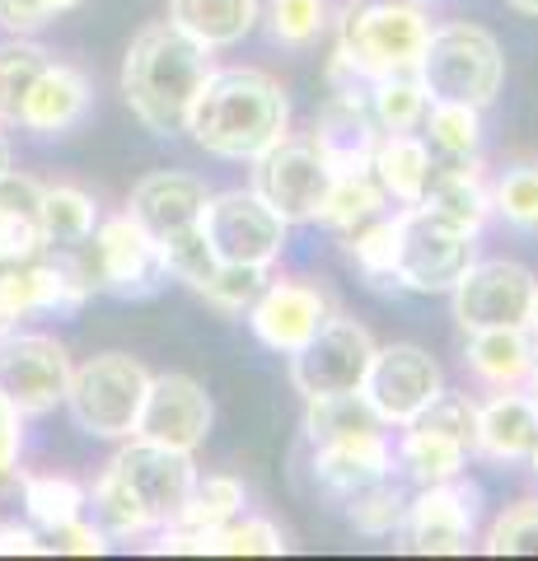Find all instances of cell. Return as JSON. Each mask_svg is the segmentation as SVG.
<instances>
[{
    "mask_svg": "<svg viewBox=\"0 0 538 561\" xmlns=\"http://www.w3.org/2000/svg\"><path fill=\"white\" fill-rule=\"evenodd\" d=\"M183 131L216 160L253 164L257 154L290 136V99L267 70L225 66L206 76Z\"/></svg>",
    "mask_w": 538,
    "mask_h": 561,
    "instance_id": "1",
    "label": "cell"
},
{
    "mask_svg": "<svg viewBox=\"0 0 538 561\" xmlns=\"http://www.w3.org/2000/svg\"><path fill=\"white\" fill-rule=\"evenodd\" d=\"M211 70V47L187 38L169 20L146 24L123 57V99L150 136H179Z\"/></svg>",
    "mask_w": 538,
    "mask_h": 561,
    "instance_id": "2",
    "label": "cell"
},
{
    "mask_svg": "<svg viewBox=\"0 0 538 561\" xmlns=\"http://www.w3.org/2000/svg\"><path fill=\"white\" fill-rule=\"evenodd\" d=\"M431 38V14L416 0H352L337 20V51L328 80L375 84L385 76H412Z\"/></svg>",
    "mask_w": 538,
    "mask_h": 561,
    "instance_id": "3",
    "label": "cell"
},
{
    "mask_svg": "<svg viewBox=\"0 0 538 561\" xmlns=\"http://www.w3.org/2000/svg\"><path fill=\"white\" fill-rule=\"evenodd\" d=\"M412 76L431 103L488 108L501 94V84H506V57H501V43L482 24H445L431 28Z\"/></svg>",
    "mask_w": 538,
    "mask_h": 561,
    "instance_id": "4",
    "label": "cell"
},
{
    "mask_svg": "<svg viewBox=\"0 0 538 561\" xmlns=\"http://www.w3.org/2000/svg\"><path fill=\"white\" fill-rule=\"evenodd\" d=\"M76 267V276L90 286V295H117V300H150L164 286L160 249L136 225L127 210L94 225V234L61 253Z\"/></svg>",
    "mask_w": 538,
    "mask_h": 561,
    "instance_id": "5",
    "label": "cell"
},
{
    "mask_svg": "<svg viewBox=\"0 0 538 561\" xmlns=\"http://www.w3.org/2000/svg\"><path fill=\"white\" fill-rule=\"evenodd\" d=\"M393 216H398V249H393L398 290L449 295L455 280L478 262V234L436 216L422 202L393 210Z\"/></svg>",
    "mask_w": 538,
    "mask_h": 561,
    "instance_id": "6",
    "label": "cell"
},
{
    "mask_svg": "<svg viewBox=\"0 0 538 561\" xmlns=\"http://www.w3.org/2000/svg\"><path fill=\"white\" fill-rule=\"evenodd\" d=\"M146 389H150V370L141 360L123 356V351H103V356H90L71 370L66 412L94 440H127V435H136Z\"/></svg>",
    "mask_w": 538,
    "mask_h": 561,
    "instance_id": "7",
    "label": "cell"
},
{
    "mask_svg": "<svg viewBox=\"0 0 538 561\" xmlns=\"http://www.w3.org/2000/svg\"><path fill=\"white\" fill-rule=\"evenodd\" d=\"M473 421L478 402L468 393H440L431 408L408 421L393 445V463L408 472L416 486H436L449 478H463L468 459H473Z\"/></svg>",
    "mask_w": 538,
    "mask_h": 561,
    "instance_id": "8",
    "label": "cell"
},
{
    "mask_svg": "<svg viewBox=\"0 0 538 561\" xmlns=\"http://www.w3.org/2000/svg\"><path fill=\"white\" fill-rule=\"evenodd\" d=\"M71 351L47 332H5L0 337V398L20 416H47L71 389Z\"/></svg>",
    "mask_w": 538,
    "mask_h": 561,
    "instance_id": "9",
    "label": "cell"
},
{
    "mask_svg": "<svg viewBox=\"0 0 538 561\" xmlns=\"http://www.w3.org/2000/svg\"><path fill=\"white\" fill-rule=\"evenodd\" d=\"M290 225L257 197L253 187L211 192L202 210V234L211 239L220 262H239V267H272L286 249Z\"/></svg>",
    "mask_w": 538,
    "mask_h": 561,
    "instance_id": "10",
    "label": "cell"
},
{
    "mask_svg": "<svg viewBox=\"0 0 538 561\" xmlns=\"http://www.w3.org/2000/svg\"><path fill=\"white\" fill-rule=\"evenodd\" d=\"M360 393L370 398L385 431H403L408 421H416L445 393V375L431 360V351H422L416 342H389V346H375Z\"/></svg>",
    "mask_w": 538,
    "mask_h": 561,
    "instance_id": "11",
    "label": "cell"
},
{
    "mask_svg": "<svg viewBox=\"0 0 538 561\" xmlns=\"http://www.w3.org/2000/svg\"><path fill=\"white\" fill-rule=\"evenodd\" d=\"M108 468L123 478V486L131 491V501L141 505V515L150 519L154 534L179 519L187 491H193V482H197L193 454L141 440V435H127L123 449L108 459Z\"/></svg>",
    "mask_w": 538,
    "mask_h": 561,
    "instance_id": "12",
    "label": "cell"
},
{
    "mask_svg": "<svg viewBox=\"0 0 538 561\" xmlns=\"http://www.w3.org/2000/svg\"><path fill=\"white\" fill-rule=\"evenodd\" d=\"M478 486L463 478L422 486L393 534L416 557H463L478 538Z\"/></svg>",
    "mask_w": 538,
    "mask_h": 561,
    "instance_id": "13",
    "label": "cell"
},
{
    "mask_svg": "<svg viewBox=\"0 0 538 561\" xmlns=\"http://www.w3.org/2000/svg\"><path fill=\"white\" fill-rule=\"evenodd\" d=\"M370 356H375L370 328L333 313L300 351H290V383H295V393H305V398L356 393L360 383H366Z\"/></svg>",
    "mask_w": 538,
    "mask_h": 561,
    "instance_id": "14",
    "label": "cell"
},
{
    "mask_svg": "<svg viewBox=\"0 0 538 561\" xmlns=\"http://www.w3.org/2000/svg\"><path fill=\"white\" fill-rule=\"evenodd\" d=\"M455 300V319L463 332H482V328H529L534 319V300H538V280L529 267L506 257H488L473 262L449 290Z\"/></svg>",
    "mask_w": 538,
    "mask_h": 561,
    "instance_id": "15",
    "label": "cell"
},
{
    "mask_svg": "<svg viewBox=\"0 0 538 561\" xmlns=\"http://www.w3.org/2000/svg\"><path fill=\"white\" fill-rule=\"evenodd\" d=\"M333 187V169L309 140H276L267 154L253 160V192L286 225H319L323 197Z\"/></svg>",
    "mask_w": 538,
    "mask_h": 561,
    "instance_id": "16",
    "label": "cell"
},
{
    "mask_svg": "<svg viewBox=\"0 0 538 561\" xmlns=\"http://www.w3.org/2000/svg\"><path fill=\"white\" fill-rule=\"evenodd\" d=\"M94 295L90 286L76 276V267L61 253L51 262H5L0 267V337L14 332L33 313H76L84 309Z\"/></svg>",
    "mask_w": 538,
    "mask_h": 561,
    "instance_id": "17",
    "label": "cell"
},
{
    "mask_svg": "<svg viewBox=\"0 0 538 561\" xmlns=\"http://www.w3.org/2000/svg\"><path fill=\"white\" fill-rule=\"evenodd\" d=\"M211 421H216V408L193 375H150L141 416H136V435L193 454L211 435Z\"/></svg>",
    "mask_w": 538,
    "mask_h": 561,
    "instance_id": "18",
    "label": "cell"
},
{
    "mask_svg": "<svg viewBox=\"0 0 538 561\" xmlns=\"http://www.w3.org/2000/svg\"><path fill=\"white\" fill-rule=\"evenodd\" d=\"M244 319L253 328V337L267 351L290 356V351H300L328 319H333V300H328L319 286H309V280H267Z\"/></svg>",
    "mask_w": 538,
    "mask_h": 561,
    "instance_id": "19",
    "label": "cell"
},
{
    "mask_svg": "<svg viewBox=\"0 0 538 561\" xmlns=\"http://www.w3.org/2000/svg\"><path fill=\"white\" fill-rule=\"evenodd\" d=\"M379 136L385 131L370 117L366 84H337L314 122V140L309 146L323 154V164L333 173H360V169H370Z\"/></svg>",
    "mask_w": 538,
    "mask_h": 561,
    "instance_id": "20",
    "label": "cell"
},
{
    "mask_svg": "<svg viewBox=\"0 0 538 561\" xmlns=\"http://www.w3.org/2000/svg\"><path fill=\"white\" fill-rule=\"evenodd\" d=\"M206 183L197 179V173H146L141 183L131 187V202H127V216L141 225V230L160 243L169 234L179 230H193V225H202V210H206Z\"/></svg>",
    "mask_w": 538,
    "mask_h": 561,
    "instance_id": "21",
    "label": "cell"
},
{
    "mask_svg": "<svg viewBox=\"0 0 538 561\" xmlns=\"http://www.w3.org/2000/svg\"><path fill=\"white\" fill-rule=\"evenodd\" d=\"M393 478V445L385 431H366L352 440L314 445V482L328 501L346 505L356 491H366L375 482Z\"/></svg>",
    "mask_w": 538,
    "mask_h": 561,
    "instance_id": "22",
    "label": "cell"
},
{
    "mask_svg": "<svg viewBox=\"0 0 538 561\" xmlns=\"http://www.w3.org/2000/svg\"><path fill=\"white\" fill-rule=\"evenodd\" d=\"M538 440V402L519 389H496L478 402L473 421V454L492 463H525Z\"/></svg>",
    "mask_w": 538,
    "mask_h": 561,
    "instance_id": "23",
    "label": "cell"
},
{
    "mask_svg": "<svg viewBox=\"0 0 538 561\" xmlns=\"http://www.w3.org/2000/svg\"><path fill=\"white\" fill-rule=\"evenodd\" d=\"M244 501L249 496H244V482H239V478H225V472L202 478V472H197V482H193V491H187L179 519H173L169 529L154 534L150 552H183V542L216 534L230 519L244 515Z\"/></svg>",
    "mask_w": 538,
    "mask_h": 561,
    "instance_id": "24",
    "label": "cell"
},
{
    "mask_svg": "<svg viewBox=\"0 0 538 561\" xmlns=\"http://www.w3.org/2000/svg\"><path fill=\"white\" fill-rule=\"evenodd\" d=\"M90 80L84 70L66 66V61H47V70L38 76V84L28 90L24 99V113H20V127L33 136H61L84 122L90 113Z\"/></svg>",
    "mask_w": 538,
    "mask_h": 561,
    "instance_id": "25",
    "label": "cell"
},
{
    "mask_svg": "<svg viewBox=\"0 0 538 561\" xmlns=\"http://www.w3.org/2000/svg\"><path fill=\"white\" fill-rule=\"evenodd\" d=\"M422 206H431L436 216L463 225V230H482L492 216V187L488 173H482V160L468 154V160H449L431 169V183L422 192Z\"/></svg>",
    "mask_w": 538,
    "mask_h": 561,
    "instance_id": "26",
    "label": "cell"
},
{
    "mask_svg": "<svg viewBox=\"0 0 538 561\" xmlns=\"http://www.w3.org/2000/svg\"><path fill=\"white\" fill-rule=\"evenodd\" d=\"M47 249L43 243V183L33 173H0V267L28 262Z\"/></svg>",
    "mask_w": 538,
    "mask_h": 561,
    "instance_id": "27",
    "label": "cell"
},
{
    "mask_svg": "<svg viewBox=\"0 0 538 561\" xmlns=\"http://www.w3.org/2000/svg\"><path fill=\"white\" fill-rule=\"evenodd\" d=\"M538 356V337L529 328H482L468 332V370L488 389H525L529 365Z\"/></svg>",
    "mask_w": 538,
    "mask_h": 561,
    "instance_id": "28",
    "label": "cell"
},
{
    "mask_svg": "<svg viewBox=\"0 0 538 561\" xmlns=\"http://www.w3.org/2000/svg\"><path fill=\"white\" fill-rule=\"evenodd\" d=\"M257 20H263L257 0H169V24L211 51L244 43Z\"/></svg>",
    "mask_w": 538,
    "mask_h": 561,
    "instance_id": "29",
    "label": "cell"
},
{
    "mask_svg": "<svg viewBox=\"0 0 538 561\" xmlns=\"http://www.w3.org/2000/svg\"><path fill=\"white\" fill-rule=\"evenodd\" d=\"M431 169H436V160H431V146L422 136H412V131H385L379 136L370 173H375V183L385 187L389 202L416 206L426 183H431Z\"/></svg>",
    "mask_w": 538,
    "mask_h": 561,
    "instance_id": "30",
    "label": "cell"
},
{
    "mask_svg": "<svg viewBox=\"0 0 538 561\" xmlns=\"http://www.w3.org/2000/svg\"><path fill=\"white\" fill-rule=\"evenodd\" d=\"M366 431H385V421L375 416L366 393H328V398H305V435L309 445H333L352 440Z\"/></svg>",
    "mask_w": 538,
    "mask_h": 561,
    "instance_id": "31",
    "label": "cell"
},
{
    "mask_svg": "<svg viewBox=\"0 0 538 561\" xmlns=\"http://www.w3.org/2000/svg\"><path fill=\"white\" fill-rule=\"evenodd\" d=\"M99 225V206L84 187H71V183H43V243L47 249H76L94 234Z\"/></svg>",
    "mask_w": 538,
    "mask_h": 561,
    "instance_id": "32",
    "label": "cell"
},
{
    "mask_svg": "<svg viewBox=\"0 0 538 561\" xmlns=\"http://www.w3.org/2000/svg\"><path fill=\"white\" fill-rule=\"evenodd\" d=\"M47 61H51V51L33 38H14L10 33V38L0 43V127H20L24 99L33 84H38Z\"/></svg>",
    "mask_w": 538,
    "mask_h": 561,
    "instance_id": "33",
    "label": "cell"
},
{
    "mask_svg": "<svg viewBox=\"0 0 538 561\" xmlns=\"http://www.w3.org/2000/svg\"><path fill=\"white\" fill-rule=\"evenodd\" d=\"M24 515L43 538L57 534L61 524L84 515V486L61 472H28L24 478Z\"/></svg>",
    "mask_w": 538,
    "mask_h": 561,
    "instance_id": "34",
    "label": "cell"
},
{
    "mask_svg": "<svg viewBox=\"0 0 538 561\" xmlns=\"http://www.w3.org/2000/svg\"><path fill=\"white\" fill-rule=\"evenodd\" d=\"M393 249H398V216H370L366 225L346 230V257L360 267L370 290H398L393 276Z\"/></svg>",
    "mask_w": 538,
    "mask_h": 561,
    "instance_id": "35",
    "label": "cell"
},
{
    "mask_svg": "<svg viewBox=\"0 0 538 561\" xmlns=\"http://www.w3.org/2000/svg\"><path fill=\"white\" fill-rule=\"evenodd\" d=\"M286 548H290L286 534L272 519H257V515L230 519L216 534L183 542V552H193V557H282Z\"/></svg>",
    "mask_w": 538,
    "mask_h": 561,
    "instance_id": "36",
    "label": "cell"
},
{
    "mask_svg": "<svg viewBox=\"0 0 538 561\" xmlns=\"http://www.w3.org/2000/svg\"><path fill=\"white\" fill-rule=\"evenodd\" d=\"M84 515H94V524L108 538H146V534H154L150 519L141 515V505L131 501V491L123 486V478H117L113 468H103L99 482L84 491Z\"/></svg>",
    "mask_w": 538,
    "mask_h": 561,
    "instance_id": "37",
    "label": "cell"
},
{
    "mask_svg": "<svg viewBox=\"0 0 538 561\" xmlns=\"http://www.w3.org/2000/svg\"><path fill=\"white\" fill-rule=\"evenodd\" d=\"M385 187L375 183L370 169L360 173H333V187H328L323 197V210H319V225H333V230H356V225H366L370 216L385 210Z\"/></svg>",
    "mask_w": 538,
    "mask_h": 561,
    "instance_id": "38",
    "label": "cell"
},
{
    "mask_svg": "<svg viewBox=\"0 0 538 561\" xmlns=\"http://www.w3.org/2000/svg\"><path fill=\"white\" fill-rule=\"evenodd\" d=\"M366 103L379 131H416L426 117V90L416 84V76H385L366 84Z\"/></svg>",
    "mask_w": 538,
    "mask_h": 561,
    "instance_id": "39",
    "label": "cell"
},
{
    "mask_svg": "<svg viewBox=\"0 0 538 561\" xmlns=\"http://www.w3.org/2000/svg\"><path fill=\"white\" fill-rule=\"evenodd\" d=\"M154 249H160V267H164V276L183 280V286H187V290H197V295L211 286V276L220 272V257H216V249H211V239L202 234V225L160 239Z\"/></svg>",
    "mask_w": 538,
    "mask_h": 561,
    "instance_id": "40",
    "label": "cell"
},
{
    "mask_svg": "<svg viewBox=\"0 0 538 561\" xmlns=\"http://www.w3.org/2000/svg\"><path fill=\"white\" fill-rule=\"evenodd\" d=\"M426 136L445 160H468L482 146V108L473 103H426Z\"/></svg>",
    "mask_w": 538,
    "mask_h": 561,
    "instance_id": "41",
    "label": "cell"
},
{
    "mask_svg": "<svg viewBox=\"0 0 538 561\" xmlns=\"http://www.w3.org/2000/svg\"><path fill=\"white\" fill-rule=\"evenodd\" d=\"M403 511H408V501H403V491H398L393 478L356 491V496L346 501V519H352V529L366 534V538H389L398 529V519H403Z\"/></svg>",
    "mask_w": 538,
    "mask_h": 561,
    "instance_id": "42",
    "label": "cell"
},
{
    "mask_svg": "<svg viewBox=\"0 0 538 561\" xmlns=\"http://www.w3.org/2000/svg\"><path fill=\"white\" fill-rule=\"evenodd\" d=\"M267 28L282 47H309L323 38L328 5L323 0H267Z\"/></svg>",
    "mask_w": 538,
    "mask_h": 561,
    "instance_id": "43",
    "label": "cell"
},
{
    "mask_svg": "<svg viewBox=\"0 0 538 561\" xmlns=\"http://www.w3.org/2000/svg\"><path fill=\"white\" fill-rule=\"evenodd\" d=\"M492 210L515 230H538V164H511L492 187Z\"/></svg>",
    "mask_w": 538,
    "mask_h": 561,
    "instance_id": "44",
    "label": "cell"
},
{
    "mask_svg": "<svg viewBox=\"0 0 538 561\" xmlns=\"http://www.w3.org/2000/svg\"><path fill=\"white\" fill-rule=\"evenodd\" d=\"M267 286V267H239V262H220V272L211 276V286L202 290V300L220 309V313H249V305L257 300V290Z\"/></svg>",
    "mask_w": 538,
    "mask_h": 561,
    "instance_id": "45",
    "label": "cell"
},
{
    "mask_svg": "<svg viewBox=\"0 0 538 561\" xmlns=\"http://www.w3.org/2000/svg\"><path fill=\"white\" fill-rule=\"evenodd\" d=\"M482 548L492 557H538V501H519L482 538Z\"/></svg>",
    "mask_w": 538,
    "mask_h": 561,
    "instance_id": "46",
    "label": "cell"
},
{
    "mask_svg": "<svg viewBox=\"0 0 538 561\" xmlns=\"http://www.w3.org/2000/svg\"><path fill=\"white\" fill-rule=\"evenodd\" d=\"M43 542H47V552H66V557H99V552H108V542H113V538L103 534L90 515H80V519H71V524H61L57 534H47Z\"/></svg>",
    "mask_w": 538,
    "mask_h": 561,
    "instance_id": "47",
    "label": "cell"
},
{
    "mask_svg": "<svg viewBox=\"0 0 538 561\" xmlns=\"http://www.w3.org/2000/svg\"><path fill=\"white\" fill-rule=\"evenodd\" d=\"M57 14L47 10V0H0V28L14 33V38H33L43 33Z\"/></svg>",
    "mask_w": 538,
    "mask_h": 561,
    "instance_id": "48",
    "label": "cell"
},
{
    "mask_svg": "<svg viewBox=\"0 0 538 561\" xmlns=\"http://www.w3.org/2000/svg\"><path fill=\"white\" fill-rule=\"evenodd\" d=\"M24 478L28 472L20 463L0 468V534H14L24 529L28 515H24Z\"/></svg>",
    "mask_w": 538,
    "mask_h": 561,
    "instance_id": "49",
    "label": "cell"
},
{
    "mask_svg": "<svg viewBox=\"0 0 538 561\" xmlns=\"http://www.w3.org/2000/svg\"><path fill=\"white\" fill-rule=\"evenodd\" d=\"M20 454H24V416L0 398V468L20 463Z\"/></svg>",
    "mask_w": 538,
    "mask_h": 561,
    "instance_id": "50",
    "label": "cell"
},
{
    "mask_svg": "<svg viewBox=\"0 0 538 561\" xmlns=\"http://www.w3.org/2000/svg\"><path fill=\"white\" fill-rule=\"evenodd\" d=\"M5 169H14V146H10L5 127H0V173H5Z\"/></svg>",
    "mask_w": 538,
    "mask_h": 561,
    "instance_id": "51",
    "label": "cell"
},
{
    "mask_svg": "<svg viewBox=\"0 0 538 561\" xmlns=\"http://www.w3.org/2000/svg\"><path fill=\"white\" fill-rule=\"evenodd\" d=\"M515 14H525V20H538V0H506Z\"/></svg>",
    "mask_w": 538,
    "mask_h": 561,
    "instance_id": "52",
    "label": "cell"
},
{
    "mask_svg": "<svg viewBox=\"0 0 538 561\" xmlns=\"http://www.w3.org/2000/svg\"><path fill=\"white\" fill-rule=\"evenodd\" d=\"M525 389H529V398L538 402V356H534V365H529V379H525Z\"/></svg>",
    "mask_w": 538,
    "mask_h": 561,
    "instance_id": "53",
    "label": "cell"
},
{
    "mask_svg": "<svg viewBox=\"0 0 538 561\" xmlns=\"http://www.w3.org/2000/svg\"><path fill=\"white\" fill-rule=\"evenodd\" d=\"M76 5H80V0H47L51 14H66V10H76Z\"/></svg>",
    "mask_w": 538,
    "mask_h": 561,
    "instance_id": "54",
    "label": "cell"
},
{
    "mask_svg": "<svg viewBox=\"0 0 538 561\" xmlns=\"http://www.w3.org/2000/svg\"><path fill=\"white\" fill-rule=\"evenodd\" d=\"M529 468H534V478H538V440H534V449H529Z\"/></svg>",
    "mask_w": 538,
    "mask_h": 561,
    "instance_id": "55",
    "label": "cell"
},
{
    "mask_svg": "<svg viewBox=\"0 0 538 561\" xmlns=\"http://www.w3.org/2000/svg\"><path fill=\"white\" fill-rule=\"evenodd\" d=\"M529 332H534V337H538V300H534V319H529Z\"/></svg>",
    "mask_w": 538,
    "mask_h": 561,
    "instance_id": "56",
    "label": "cell"
}]
</instances>
